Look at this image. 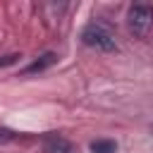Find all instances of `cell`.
Listing matches in <instances>:
<instances>
[{"instance_id": "1", "label": "cell", "mask_w": 153, "mask_h": 153, "mask_svg": "<svg viewBox=\"0 0 153 153\" xmlns=\"http://www.w3.org/2000/svg\"><path fill=\"white\" fill-rule=\"evenodd\" d=\"M81 38H84V43L91 45V48H98V50H115V36H112V31H110L108 26L98 24V22H91V24L84 29Z\"/></svg>"}, {"instance_id": "5", "label": "cell", "mask_w": 153, "mask_h": 153, "mask_svg": "<svg viewBox=\"0 0 153 153\" xmlns=\"http://www.w3.org/2000/svg\"><path fill=\"white\" fill-rule=\"evenodd\" d=\"M53 62H55V55H53V53H48V55H43V60H36L33 65H29V67H26V74L43 72V69H45V67H50Z\"/></svg>"}, {"instance_id": "2", "label": "cell", "mask_w": 153, "mask_h": 153, "mask_svg": "<svg viewBox=\"0 0 153 153\" xmlns=\"http://www.w3.org/2000/svg\"><path fill=\"white\" fill-rule=\"evenodd\" d=\"M151 26H153V10L148 5H134L129 10V31L143 38L148 36Z\"/></svg>"}, {"instance_id": "3", "label": "cell", "mask_w": 153, "mask_h": 153, "mask_svg": "<svg viewBox=\"0 0 153 153\" xmlns=\"http://www.w3.org/2000/svg\"><path fill=\"white\" fill-rule=\"evenodd\" d=\"M43 153H79V148L72 141H67L65 136L53 134L43 141Z\"/></svg>"}, {"instance_id": "4", "label": "cell", "mask_w": 153, "mask_h": 153, "mask_svg": "<svg viewBox=\"0 0 153 153\" xmlns=\"http://www.w3.org/2000/svg\"><path fill=\"white\" fill-rule=\"evenodd\" d=\"M91 151L93 153H115L117 151V143L110 141V139H98V141L91 143Z\"/></svg>"}, {"instance_id": "7", "label": "cell", "mask_w": 153, "mask_h": 153, "mask_svg": "<svg viewBox=\"0 0 153 153\" xmlns=\"http://www.w3.org/2000/svg\"><path fill=\"white\" fill-rule=\"evenodd\" d=\"M17 57H19V55H5V57H0V67H5V65H14Z\"/></svg>"}, {"instance_id": "6", "label": "cell", "mask_w": 153, "mask_h": 153, "mask_svg": "<svg viewBox=\"0 0 153 153\" xmlns=\"http://www.w3.org/2000/svg\"><path fill=\"white\" fill-rule=\"evenodd\" d=\"M17 134L14 131H10V129H0V143H7V141H12Z\"/></svg>"}]
</instances>
